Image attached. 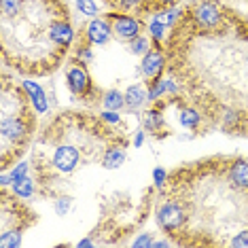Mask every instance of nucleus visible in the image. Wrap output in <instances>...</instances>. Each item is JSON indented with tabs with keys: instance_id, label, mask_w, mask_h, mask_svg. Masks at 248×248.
<instances>
[{
	"instance_id": "obj_1",
	"label": "nucleus",
	"mask_w": 248,
	"mask_h": 248,
	"mask_svg": "<svg viewBox=\"0 0 248 248\" xmlns=\"http://www.w3.org/2000/svg\"><path fill=\"white\" fill-rule=\"evenodd\" d=\"M231 157L189 163L172 174L166 197L185 210V225L176 244L231 246L235 235L248 229V187H240L229 174Z\"/></svg>"
},
{
	"instance_id": "obj_2",
	"label": "nucleus",
	"mask_w": 248,
	"mask_h": 248,
	"mask_svg": "<svg viewBox=\"0 0 248 248\" xmlns=\"http://www.w3.org/2000/svg\"><path fill=\"white\" fill-rule=\"evenodd\" d=\"M68 19L62 0H24L19 13L2 17V58L26 75L53 72L68 49L53 41V24Z\"/></svg>"
},
{
	"instance_id": "obj_3",
	"label": "nucleus",
	"mask_w": 248,
	"mask_h": 248,
	"mask_svg": "<svg viewBox=\"0 0 248 248\" xmlns=\"http://www.w3.org/2000/svg\"><path fill=\"white\" fill-rule=\"evenodd\" d=\"M157 223L161 225V229H166L168 233L174 235L185 225V210L180 208L178 202L168 197L159 206V210H157Z\"/></svg>"
},
{
	"instance_id": "obj_4",
	"label": "nucleus",
	"mask_w": 248,
	"mask_h": 248,
	"mask_svg": "<svg viewBox=\"0 0 248 248\" xmlns=\"http://www.w3.org/2000/svg\"><path fill=\"white\" fill-rule=\"evenodd\" d=\"M193 21L200 28H206V30H210V28H217L223 24V13H221V7L214 2H202L200 7L193 9Z\"/></svg>"
},
{
	"instance_id": "obj_5",
	"label": "nucleus",
	"mask_w": 248,
	"mask_h": 248,
	"mask_svg": "<svg viewBox=\"0 0 248 248\" xmlns=\"http://www.w3.org/2000/svg\"><path fill=\"white\" fill-rule=\"evenodd\" d=\"M110 17H112V32L119 38L134 41L138 36V32H140L138 19L129 17V15H110Z\"/></svg>"
},
{
	"instance_id": "obj_6",
	"label": "nucleus",
	"mask_w": 248,
	"mask_h": 248,
	"mask_svg": "<svg viewBox=\"0 0 248 248\" xmlns=\"http://www.w3.org/2000/svg\"><path fill=\"white\" fill-rule=\"evenodd\" d=\"M66 81H68V87L75 95H85L89 92V77H87L85 68H81V66H72V68H68Z\"/></svg>"
},
{
	"instance_id": "obj_7",
	"label": "nucleus",
	"mask_w": 248,
	"mask_h": 248,
	"mask_svg": "<svg viewBox=\"0 0 248 248\" xmlns=\"http://www.w3.org/2000/svg\"><path fill=\"white\" fill-rule=\"evenodd\" d=\"M163 64H166V60H163L161 51H157V49H153V51H149L144 55L142 60V72L146 78H157V75L163 70Z\"/></svg>"
},
{
	"instance_id": "obj_8",
	"label": "nucleus",
	"mask_w": 248,
	"mask_h": 248,
	"mask_svg": "<svg viewBox=\"0 0 248 248\" xmlns=\"http://www.w3.org/2000/svg\"><path fill=\"white\" fill-rule=\"evenodd\" d=\"M110 32H112V26H108L102 19H93L92 24L87 26V38H89V43H93V45H104L110 38Z\"/></svg>"
},
{
	"instance_id": "obj_9",
	"label": "nucleus",
	"mask_w": 248,
	"mask_h": 248,
	"mask_svg": "<svg viewBox=\"0 0 248 248\" xmlns=\"http://www.w3.org/2000/svg\"><path fill=\"white\" fill-rule=\"evenodd\" d=\"M229 174L240 187H248V161L238 159V157H231Z\"/></svg>"
},
{
	"instance_id": "obj_10",
	"label": "nucleus",
	"mask_w": 248,
	"mask_h": 248,
	"mask_svg": "<svg viewBox=\"0 0 248 248\" xmlns=\"http://www.w3.org/2000/svg\"><path fill=\"white\" fill-rule=\"evenodd\" d=\"M123 159H125V151H123V144H119V146L115 144V146H110V149L104 153L102 166L108 168V170H112V168H119L121 163H123Z\"/></svg>"
},
{
	"instance_id": "obj_11",
	"label": "nucleus",
	"mask_w": 248,
	"mask_h": 248,
	"mask_svg": "<svg viewBox=\"0 0 248 248\" xmlns=\"http://www.w3.org/2000/svg\"><path fill=\"white\" fill-rule=\"evenodd\" d=\"M24 89H26L28 93H30V98H32V102H34V106H36V110H38V112L47 110V100H45V93L41 92V87H38L36 83L24 81Z\"/></svg>"
},
{
	"instance_id": "obj_12",
	"label": "nucleus",
	"mask_w": 248,
	"mask_h": 248,
	"mask_svg": "<svg viewBox=\"0 0 248 248\" xmlns=\"http://www.w3.org/2000/svg\"><path fill=\"white\" fill-rule=\"evenodd\" d=\"M13 193L17 197H30L34 193V180L32 178H19V180H13Z\"/></svg>"
},
{
	"instance_id": "obj_13",
	"label": "nucleus",
	"mask_w": 248,
	"mask_h": 248,
	"mask_svg": "<svg viewBox=\"0 0 248 248\" xmlns=\"http://www.w3.org/2000/svg\"><path fill=\"white\" fill-rule=\"evenodd\" d=\"M144 98H146V93H144V87L142 85L129 87L127 93H125V102H127V106H132V108H138V106L144 102Z\"/></svg>"
},
{
	"instance_id": "obj_14",
	"label": "nucleus",
	"mask_w": 248,
	"mask_h": 248,
	"mask_svg": "<svg viewBox=\"0 0 248 248\" xmlns=\"http://www.w3.org/2000/svg\"><path fill=\"white\" fill-rule=\"evenodd\" d=\"M110 2L123 11H144L149 0H110Z\"/></svg>"
},
{
	"instance_id": "obj_15",
	"label": "nucleus",
	"mask_w": 248,
	"mask_h": 248,
	"mask_svg": "<svg viewBox=\"0 0 248 248\" xmlns=\"http://www.w3.org/2000/svg\"><path fill=\"white\" fill-rule=\"evenodd\" d=\"M123 102H125V95H121L119 92H108L104 98V106L108 110H119L123 106Z\"/></svg>"
},
{
	"instance_id": "obj_16",
	"label": "nucleus",
	"mask_w": 248,
	"mask_h": 248,
	"mask_svg": "<svg viewBox=\"0 0 248 248\" xmlns=\"http://www.w3.org/2000/svg\"><path fill=\"white\" fill-rule=\"evenodd\" d=\"M200 119H202V115L197 110H183V115H180V121L187 127H195L200 123Z\"/></svg>"
},
{
	"instance_id": "obj_17",
	"label": "nucleus",
	"mask_w": 248,
	"mask_h": 248,
	"mask_svg": "<svg viewBox=\"0 0 248 248\" xmlns=\"http://www.w3.org/2000/svg\"><path fill=\"white\" fill-rule=\"evenodd\" d=\"M163 123V119H161V115L157 110H149L146 112V117H144V125L149 127V129H157Z\"/></svg>"
},
{
	"instance_id": "obj_18",
	"label": "nucleus",
	"mask_w": 248,
	"mask_h": 248,
	"mask_svg": "<svg viewBox=\"0 0 248 248\" xmlns=\"http://www.w3.org/2000/svg\"><path fill=\"white\" fill-rule=\"evenodd\" d=\"M77 7L83 15H95L98 13V7H95L93 0H77Z\"/></svg>"
},
{
	"instance_id": "obj_19",
	"label": "nucleus",
	"mask_w": 248,
	"mask_h": 248,
	"mask_svg": "<svg viewBox=\"0 0 248 248\" xmlns=\"http://www.w3.org/2000/svg\"><path fill=\"white\" fill-rule=\"evenodd\" d=\"M132 51L134 53H144L146 51V38H134L132 41Z\"/></svg>"
},
{
	"instance_id": "obj_20",
	"label": "nucleus",
	"mask_w": 248,
	"mask_h": 248,
	"mask_svg": "<svg viewBox=\"0 0 248 248\" xmlns=\"http://www.w3.org/2000/svg\"><path fill=\"white\" fill-rule=\"evenodd\" d=\"M26 174H28V163H19V166L11 172V180H19V178H24Z\"/></svg>"
},
{
	"instance_id": "obj_21",
	"label": "nucleus",
	"mask_w": 248,
	"mask_h": 248,
	"mask_svg": "<svg viewBox=\"0 0 248 248\" xmlns=\"http://www.w3.org/2000/svg\"><path fill=\"white\" fill-rule=\"evenodd\" d=\"M163 30H166V24H161V21H153L151 24V34H153V38H161L163 36Z\"/></svg>"
},
{
	"instance_id": "obj_22",
	"label": "nucleus",
	"mask_w": 248,
	"mask_h": 248,
	"mask_svg": "<svg viewBox=\"0 0 248 248\" xmlns=\"http://www.w3.org/2000/svg\"><path fill=\"white\" fill-rule=\"evenodd\" d=\"M68 208H70V200H68V197H60V200H58V214L64 217V214L68 212Z\"/></svg>"
},
{
	"instance_id": "obj_23",
	"label": "nucleus",
	"mask_w": 248,
	"mask_h": 248,
	"mask_svg": "<svg viewBox=\"0 0 248 248\" xmlns=\"http://www.w3.org/2000/svg\"><path fill=\"white\" fill-rule=\"evenodd\" d=\"M155 180H157V185H163L168 180V174L163 170H155Z\"/></svg>"
},
{
	"instance_id": "obj_24",
	"label": "nucleus",
	"mask_w": 248,
	"mask_h": 248,
	"mask_svg": "<svg viewBox=\"0 0 248 248\" xmlns=\"http://www.w3.org/2000/svg\"><path fill=\"white\" fill-rule=\"evenodd\" d=\"M104 119H106V121H117L119 117H117L115 112H104Z\"/></svg>"
},
{
	"instance_id": "obj_25",
	"label": "nucleus",
	"mask_w": 248,
	"mask_h": 248,
	"mask_svg": "<svg viewBox=\"0 0 248 248\" xmlns=\"http://www.w3.org/2000/svg\"><path fill=\"white\" fill-rule=\"evenodd\" d=\"M144 244H151V238H149V235H144L142 240H138V242H136V246H144Z\"/></svg>"
},
{
	"instance_id": "obj_26",
	"label": "nucleus",
	"mask_w": 248,
	"mask_h": 248,
	"mask_svg": "<svg viewBox=\"0 0 248 248\" xmlns=\"http://www.w3.org/2000/svg\"><path fill=\"white\" fill-rule=\"evenodd\" d=\"M153 2H157V4H172V2H176V0H153Z\"/></svg>"
}]
</instances>
